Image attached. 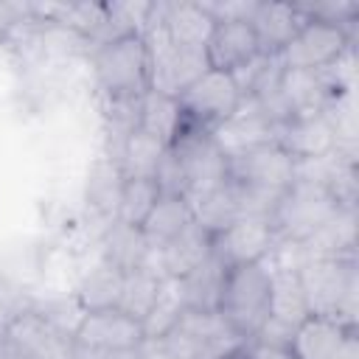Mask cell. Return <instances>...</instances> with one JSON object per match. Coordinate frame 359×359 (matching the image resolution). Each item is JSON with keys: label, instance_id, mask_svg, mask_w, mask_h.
Segmentation results:
<instances>
[{"label": "cell", "instance_id": "1", "mask_svg": "<svg viewBox=\"0 0 359 359\" xmlns=\"http://www.w3.org/2000/svg\"><path fill=\"white\" fill-rule=\"evenodd\" d=\"M297 278L311 317H334L348 325H356V303H359L356 255L303 258L297 264Z\"/></svg>", "mask_w": 359, "mask_h": 359}, {"label": "cell", "instance_id": "2", "mask_svg": "<svg viewBox=\"0 0 359 359\" xmlns=\"http://www.w3.org/2000/svg\"><path fill=\"white\" fill-rule=\"evenodd\" d=\"M244 345L219 311H182L168 334L146 342V351L149 359H233Z\"/></svg>", "mask_w": 359, "mask_h": 359}, {"label": "cell", "instance_id": "3", "mask_svg": "<svg viewBox=\"0 0 359 359\" xmlns=\"http://www.w3.org/2000/svg\"><path fill=\"white\" fill-rule=\"evenodd\" d=\"M90 67L104 101H137L151 90V59L140 34L90 50Z\"/></svg>", "mask_w": 359, "mask_h": 359}, {"label": "cell", "instance_id": "4", "mask_svg": "<svg viewBox=\"0 0 359 359\" xmlns=\"http://www.w3.org/2000/svg\"><path fill=\"white\" fill-rule=\"evenodd\" d=\"M269 292H272V269L266 266V261L227 266L219 297L222 320L241 339L247 342L255 339L269 320Z\"/></svg>", "mask_w": 359, "mask_h": 359}, {"label": "cell", "instance_id": "5", "mask_svg": "<svg viewBox=\"0 0 359 359\" xmlns=\"http://www.w3.org/2000/svg\"><path fill=\"white\" fill-rule=\"evenodd\" d=\"M342 205L317 182L294 180L292 188L280 196V205L272 216L278 244H303L317 233Z\"/></svg>", "mask_w": 359, "mask_h": 359}, {"label": "cell", "instance_id": "6", "mask_svg": "<svg viewBox=\"0 0 359 359\" xmlns=\"http://www.w3.org/2000/svg\"><path fill=\"white\" fill-rule=\"evenodd\" d=\"M244 95L230 73L208 67L188 90L177 95V107L182 115V123L213 132L219 123H224L238 107Z\"/></svg>", "mask_w": 359, "mask_h": 359}, {"label": "cell", "instance_id": "7", "mask_svg": "<svg viewBox=\"0 0 359 359\" xmlns=\"http://www.w3.org/2000/svg\"><path fill=\"white\" fill-rule=\"evenodd\" d=\"M168 149L177 154V160L185 171L188 196L202 194V191L230 180V157L219 149V143L213 140L210 132L182 123Z\"/></svg>", "mask_w": 359, "mask_h": 359}, {"label": "cell", "instance_id": "8", "mask_svg": "<svg viewBox=\"0 0 359 359\" xmlns=\"http://www.w3.org/2000/svg\"><path fill=\"white\" fill-rule=\"evenodd\" d=\"M353 50V34L306 17L294 39L280 50V65L289 70H325Z\"/></svg>", "mask_w": 359, "mask_h": 359}, {"label": "cell", "instance_id": "9", "mask_svg": "<svg viewBox=\"0 0 359 359\" xmlns=\"http://www.w3.org/2000/svg\"><path fill=\"white\" fill-rule=\"evenodd\" d=\"M73 342L81 351H140L146 348L143 325L123 314L121 309H104V311H84L73 328Z\"/></svg>", "mask_w": 359, "mask_h": 359}, {"label": "cell", "instance_id": "10", "mask_svg": "<svg viewBox=\"0 0 359 359\" xmlns=\"http://www.w3.org/2000/svg\"><path fill=\"white\" fill-rule=\"evenodd\" d=\"M294 171H297V163L275 140L230 157V180L258 191L286 194L294 182Z\"/></svg>", "mask_w": 359, "mask_h": 359}, {"label": "cell", "instance_id": "11", "mask_svg": "<svg viewBox=\"0 0 359 359\" xmlns=\"http://www.w3.org/2000/svg\"><path fill=\"white\" fill-rule=\"evenodd\" d=\"M278 244L275 227L269 219H252L241 216L224 230L213 233V255L224 266H241V264H261L272 255Z\"/></svg>", "mask_w": 359, "mask_h": 359}, {"label": "cell", "instance_id": "12", "mask_svg": "<svg viewBox=\"0 0 359 359\" xmlns=\"http://www.w3.org/2000/svg\"><path fill=\"white\" fill-rule=\"evenodd\" d=\"M6 331L11 337H17L34 353V359H73V353H76L73 331L53 323L50 317L36 311L31 303L20 314L11 317Z\"/></svg>", "mask_w": 359, "mask_h": 359}, {"label": "cell", "instance_id": "13", "mask_svg": "<svg viewBox=\"0 0 359 359\" xmlns=\"http://www.w3.org/2000/svg\"><path fill=\"white\" fill-rule=\"evenodd\" d=\"M275 143L294 160H317L325 157L331 151H337V135L334 126L328 121L325 112H314V115H294L289 118L283 126L275 129Z\"/></svg>", "mask_w": 359, "mask_h": 359}, {"label": "cell", "instance_id": "14", "mask_svg": "<svg viewBox=\"0 0 359 359\" xmlns=\"http://www.w3.org/2000/svg\"><path fill=\"white\" fill-rule=\"evenodd\" d=\"M205 56H208V65L213 70H222V73L233 76L236 70L247 67L250 62H255L264 53L258 48V39H255L250 22H244V20H222L210 31V39L205 45Z\"/></svg>", "mask_w": 359, "mask_h": 359}, {"label": "cell", "instance_id": "15", "mask_svg": "<svg viewBox=\"0 0 359 359\" xmlns=\"http://www.w3.org/2000/svg\"><path fill=\"white\" fill-rule=\"evenodd\" d=\"M213 255V236L202 230L196 222L185 227L180 236H174L168 244L151 252V264L157 272L168 280H180L188 272H194L199 264H205Z\"/></svg>", "mask_w": 359, "mask_h": 359}, {"label": "cell", "instance_id": "16", "mask_svg": "<svg viewBox=\"0 0 359 359\" xmlns=\"http://www.w3.org/2000/svg\"><path fill=\"white\" fill-rule=\"evenodd\" d=\"M210 135L227 157H236V154H241L252 146L272 143L275 140V126L266 121V115L258 109V104L252 98H244L241 107L224 123H219Z\"/></svg>", "mask_w": 359, "mask_h": 359}, {"label": "cell", "instance_id": "17", "mask_svg": "<svg viewBox=\"0 0 359 359\" xmlns=\"http://www.w3.org/2000/svg\"><path fill=\"white\" fill-rule=\"evenodd\" d=\"M303 22H306L303 8L292 3H258L250 17L252 34L264 56H280V50L294 39Z\"/></svg>", "mask_w": 359, "mask_h": 359}, {"label": "cell", "instance_id": "18", "mask_svg": "<svg viewBox=\"0 0 359 359\" xmlns=\"http://www.w3.org/2000/svg\"><path fill=\"white\" fill-rule=\"evenodd\" d=\"M98 261L109 264L118 272H132L151 261V247L140 227L112 219L101 227L98 236Z\"/></svg>", "mask_w": 359, "mask_h": 359}, {"label": "cell", "instance_id": "19", "mask_svg": "<svg viewBox=\"0 0 359 359\" xmlns=\"http://www.w3.org/2000/svg\"><path fill=\"white\" fill-rule=\"evenodd\" d=\"M356 334V325H348L334 317H306L292 339L289 351L294 359H337L339 348L348 342V337Z\"/></svg>", "mask_w": 359, "mask_h": 359}, {"label": "cell", "instance_id": "20", "mask_svg": "<svg viewBox=\"0 0 359 359\" xmlns=\"http://www.w3.org/2000/svg\"><path fill=\"white\" fill-rule=\"evenodd\" d=\"M123 171L118 165L115 157L109 154H98L87 171V182H84V202L90 208L93 216H98L104 224L112 222L118 216V202H121V191H123Z\"/></svg>", "mask_w": 359, "mask_h": 359}, {"label": "cell", "instance_id": "21", "mask_svg": "<svg viewBox=\"0 0 359 359\" xmlns=\"http://www.w3.org/2000/svg\"><path fill=\"white\" fill-rule=\"evenodd\" d=\"M294 247L300 261L325 255H356V208H339L317 233Z\"/></svg>", "mask_w": 359, "mask_h": 359}, {"label": "cell", "instance_id": "22", "mask_svg": "<svg viewBox=\"0 0 359 359\" xmlns=\"http://www.w3.org/2000/svg\"><path fill=\"white\" fill-rule=\"evenodd\" d=\"M224 272H227V266L216 255H210L194 272H188L185 278L174 280L177 294L182 300V309L185 311H219Z\"/></svg>", "mask_w": 359, "mask_h": 359}, {"label": "cell", "instance_id": "23", "mask_svg": "<svg viewBox=\"0 0 359 359\" xmlns=\"http://www.w3.org/2000/svg\"><path fill=\"white\" fill-rule=\"evenodd\" d=\"M160 14L174 45L205 50L216 20L205 11L202 3H160Z\"/></svg>", "mask_w": 359, "mask_h": 359}, {"label": "cell", "instance_id": "24", "mask_svg": "<svg viewBox=\"0 0 359 359\" xmlns=\"http://www.w3.org/2000/svg\"><path fill=\"white\" fill-rule=\"evenodd\" d=\"M191 202V210H194V222L208 230L210 236L224 230L227 224H233L236 219H241V210H238V194H236V185L233 180H224L202 194H194L188 196Z\"/></svg>", "mask_w": 359, "mask_h": 359}, {"label": "cell", "instance_id": "25", "mask_svg": "<svg viewBox=\"0 0 359 359\" xmlns=\"http://www.w3.org/2000/svg\"><path fill=\"white\" fill-rule=\"evenodd\" d=\"M194 224V210L191 202L185 196H165L160 194V199L154 202L151 213L146 216V222L140 224L151 252L160 250L163 244H168L174 236H180L185 227Z\"/></svg>", "mask_w": 359, "mask_h": 359}, {"label": "cell", "instance_id": "26", "mask_svg": "<svg viewBox=\"0 0 359 359\" xmlns=\"http://www.w3.org/2000/svg\"><path fill=\"white\" fill-rule=\"evenodd\" d=\"M121 289H123V272L112 269L104 261H95L79 278L73 297H76L81 311H104V309H118Z\"/></svg>", "mask_w": 359, "mask_h": 359}, {"label": "cell", "instance_id": "27", "mask_svg": "<svg viewBox=\"0 0 359 359\" xmlns=\"http://www.w3.org/2000/svg\"><path fill=\"white\" fill-rule=\"evenodd\" d=\"M165 149L168 146L160 137L149 135L146 129H135L118 151V165L126 180H154L165 157Z\"/></svg>", "mask_w": 359, "mask_h": 359}, {"label": "cell", "instance_id": "28", "mask_svg": "<svg viewBox=\"0 0 359 359\" xmlns=\"http://www.w3.org/2000/svg\"><path fill=\"white\" fill-rule=\"evenodd\" d=\"M165 278L157 272V266L149 261L146 266H137L132 272H123V289H121V303L118 309L137 323L146 320V314L154 309L160 292H163Z\"/></svg>", "mask_w": 359, "mask_h": 359}, {"label": "cell", "instance_id": "29", "mask_svg": "<svg viewBox=\"0 0 359 359\" xmlns=\"http://www.w3.org/2000/svg\"><path fill=\"white\" fill-rule=\"evenodd\" d=\"M180 126H182V115H180L177 98H168L163 93L149 90L143 95V104H140V129H146L149 135H154L165 146H171Z\"/></svg>", "mask_w": 359, "mask_h": 359}, {"label": "cell", "instance_id": "30", "mask_svg": "<svg viewBox=\"0 0 359 359\" xmlns=\"http://www.w3.org/2000/svg\"><path fill=\"white\" fill-rule=\"evenodd\" d=\"M157 199H160V188H157L154 180H123V191H121L115 219L140 227L146 222V216L151 213Z\"/></svg>", "mask_w": 359, "mask_h": 359}, {"label": "cell", "instance_id": "31", "mask_svg": "<svg viewBox=\"0 0 359 359\" xmlns=\"http://www.w3.org/2000/svg\"><path fill=\"white\" fill-rule=\"evenodd\" d=\"M182 300H180V294H177V286H174V280H168L165 278V283H163V292H160V297H157V303H154V309L146 314V320L140 323L143 325V334H146V342H154V339H160L163 334H168L174 325H177V320L182 317Z\"/></svg>", "mask_w": 359, "mask_h": 359}, {"label": "cell", "instance_id": "32", "mask_svg": "<svg viewBox=\"0 0 359 359\" xmlns=\"http://www.w3.org/2000/svg\"><path fill=\"white\" fill-rule=\"evenodd\" d=\"M154 182L160 188V194L165 196H188V180H185V171L177 160V154L171 149H165V157L154 174Z\"/></svg>", "mask_w": 359, "mask_h": 359}, {"label": "cell", "instance_id": "33", "mask_svg": "<svg viewBox=\"0 0 359 359\" xmlns=\"http://www.w3.org/2000/svg\"><path fill=\"white\" fill-rule=\"evenodd\" d=\"M236 359H294V353L286 345H269V342L250 339Z\"/></svg>", "mask_w": 359, "mask_h": 359}, {"label": "cell", "instance_id": "34", "mask_svg": "<svg viewBox=\"0 0 359 359\" xmlns=\"http://www.w3.org/2000/svg\"><path fill=\"white\" fill-rule=\"evenodd\" d=\"M0 359H34V353L17 339L11 337L6 328L0 331Z\"/></svg>", "mask_w": 359, "mask_h": 359}, {"label": "cell", "instance_id": "35", "mask_svg": "<svg viewBox=\"0 0 359 359\" xmlns=\"http://www.w3.org/2000/svg\"><path fill=\"white\" fill-rule=\"evenodd\" d=\"M73 359H149V351L140 348V351H112V353H98V351H81V348H76Z\"/></svg>", "mask_w": 359, "mask_h": 359}, {"label": "cell", "instance_id": "36", "mask_svg": "<svg viewBox=\"0 0 359 359\" xmlns=\"http://www.w3.org/2000/svg\"><path fill=\"white\" fill-rule=\"evenodd\" d=\"M0 331H3V328H0Z\"/></svg>", "mask_w": 359, "mask_h": 359}]
</instances>
